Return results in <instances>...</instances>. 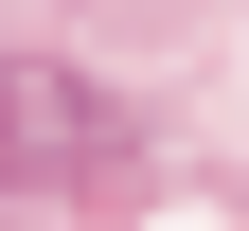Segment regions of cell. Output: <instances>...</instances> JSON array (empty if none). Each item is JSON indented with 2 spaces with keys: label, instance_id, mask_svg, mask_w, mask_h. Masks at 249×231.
I'll use <instances>...</instances> for the list:
<instances>
[{
  "label": "cell",
  "instance_id": "6da1fadb",
  "mask_svg": "<svg viewBox=\"0 0 249 231\" xmlns=\"http://www.w3.org/2000/svg\"><path fill=\"white\" fill-rule=\"evenodd\" d=\"M107 160V107L71 71H0V178H89Z\"/></svg>",
  "mask_w": 249,
  "mask_h": 231
}]
</instances>
